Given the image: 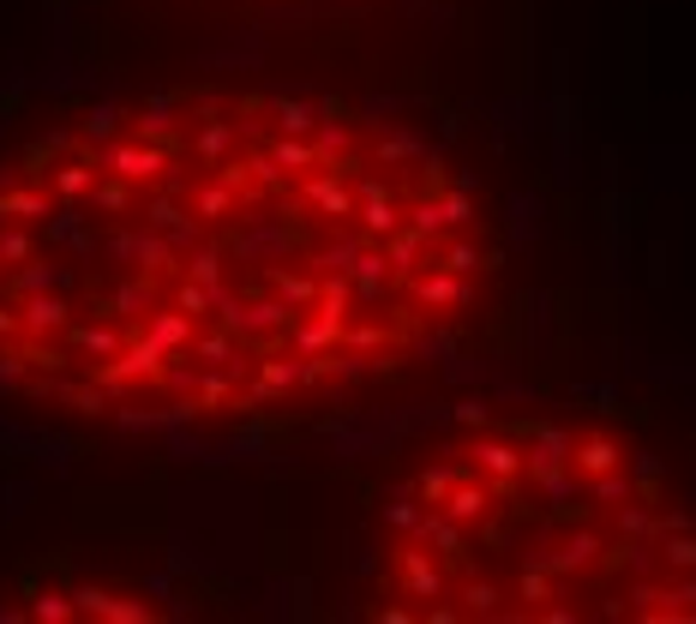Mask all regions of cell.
I'll return each mask as SVG.
<instances>
[{
    "label": "cell",
    "instance_id": "1",
    "mask_svg": "<svg viewBox=\"0 0 696 624\" xmlns=\"http://www.w3.org/2000/svg\"><path fill=\"white\" fill-rule=\"evenodd\" d=\"M91 162L102 174H121L132 187H151L169 174L174 162V144H157V139H109V144H91Z\"/></svg>",
    "mask_w": 696,
    "mask_h": 624
},
{
    "label": "cell",
    "instance_id": "2",
    "mask_svg": "<svg viewBox=\"0 0 696 624\" xmlns=\"http://www.w3.org/2000/svg\"><path fill=\"white\" fill-rule=\"evenodd\" d=\"M414 301H421L426 312H438V306H468L475 301V289H468V276L463 271H444V264H433V271H414Z\"/></svg>",
    "mask_w": 696,
    "mask_h": 624
},
{
    "label": "cell",
    "instance_id": "3",
    "mask_svg": "<svg viewBox=\"0 0 696 624\" xmlns=\"http://www.w3.org/2000/svg\"><path fill=\"white\" fill-rule=\"evenodd\" d=\"M72 601H79L84 618H109V624H144V618H151V606H144V601H121V594L102 588V583H79V588H72Z\"/></svg>",
    "mask_w": 696,
    "mask_h": 624
},
{
    "label": "cell",
    "instance_id": "4",
    "mask_svg": "<svg viewBox=\"0 0 696 624\" xmlns=\"http://www.w3.org/2000/svg\"><path fill=\"white\" fill-rule=\"evenodd\" d=\"M157 306V276H127V282H114L109 294L97 301V319H144V312Z\"/></svg>",
    "mask_w": 696,
    "mask_h": 624
},
{
    "label": "cell",
    "instance_id": "5",
    "mask_svg": "<svg viewBox=\"0 0 696 624\" xmlns=\"http://www.w3.org/2000/svg\"><path fill=\"white\" fill-rule=\"evenodd\" d=\"M301 199L313 204L319 217H331V222H349V217H361V192H349V187H343V174H336V169L313 174Z\"/></svg>",
    "mask_w": 696,
    "mask_h": 624
},
{
    "label": "cell",
    "instance_id": "6",
    "mask_svg": "<svg viewBox=\"0 0 696 624\" xmlns=\"http://www.w3.org/2000/svg\"><path fill=\"white\" fill-rule=\"evenodd\" d=\"M528 474H553V469H571V456H576V439L565 433V426H528Z\"/></svg>",
    "mask_w": 696,
    "mask_h": 624
},
{
    "label": "cell",
    "instance_id": "7",
    "mask_svg": "<svg viewBox=\"0 0 696 624\" xmlns=\"http://www.w3.org/2000/svg\"><path fill=\"white\" fill-rule=\"evenodd\" d=\"M19 319H24V336H67L72 324V306H67V294L54 289V294H31V301H19Z\"/></svg>",
    "mask_w": 696,
    "mask_h": 624
},
{
    "label": "cell",
    "instance_id": "8",
    "mask_svg": "<svg viewBox=\"0 0 696 624\" xmlns=\"http://www.w3.org/2000/svg\"><path fill=\"white\" fill-rule=\"evenodd\" d=\"M475 463H481V474L498 486V493H511L516 474H528V456L516 451L511 439H475Z\"/></svg>",
    "mask_w": 696,
    "mask_h": 624
},
{
    "label": "cell",
    "instance_id": "9",
    "mask_svg": "<svg viewBox=\"0 0 696 624\" xmlns=\"http://www.w3.org/2000/svg\"><path fill=\"white\" fill-rule=\"evenodd\" d=\"M132 264H139L144 276H174L181 271V252H174V241L162 229L144 222V229H132Z\"/></svg>",
    "mask_w": 696,
    "mask_h": 624
},
{
    "label": "cell",
    "instance_id": "10",
    "mask_svg": "<svg viewBox=\"0 0 696 624\" xmlns=\"http://www.w3.org/2000/svg\"><path fill=\"white\" fill-rule=\"evenodd\" d=\"M144 331H151L169 354H192V336H199L192 331V312H181V306H151L144 312Z\"/></svg>",
    "mask_w": 696,
    "mask_h": 624
},
{
    "label": "cell",
    "instance_id": "11",
    "mask_svg": "<svg viewBox=\"0 0 696 624\" xmlns=\"http://www.w3.org/2000/svg\"><path fill=\"white\" fill-rule=\"evenodd\" d=\"M67 343H72V354H79V361H109V354H121L127 331H114L109 319H91V324H72Z\"/></svg>",
    "mask_w": 696,
    "mask_h": 624
},
{
    "label": "cell",
    "instance_id": "12",
    "mask_svg": "<svg viewBox=\"0 0 696 624\" xmlns=\"http://www.w3.org/2000/svg\"><path fill=\"white\" fill-rule=\"evenodd\" d=\"M139 139H157V144H174V127H181V97H144V109H139Z\"/></svg>",
    "mask_w": 696,
    "mask_h": 624
},
{
    "label": "cell",
    "instance_id": "13",
    "mask_svg": "<svg viewBox=\"0 0 696 624\" xmlns=\"http://www.w3.org/2000/svg\"><path fill=\"white\" fill-rule=\"evenodd\" d=\"M97 181H102V169H97L91 157H61V162L49 169V187L61 192V199H91Z\"/></svg>",
    "mask_w": 696,
    "mask_h": 624
},
{
    "label": "cell",
    "instance_id": "14",
    "mask_svg": "<svg viewBox=\"0 0 696 624\" xmlns=\"http://www.w3.org/2000/svg\"><path fill=\"white\" fill-rule=\"evenodd\" d=\"M67 282H72L67 264H42V259H31V264H19V271H12V301H31V294H54V289H67Z\"/></svg>",
    "mask_w": 696,
    "mask_h": 624
},
{
    "label": "cell",
    "instance_id": "15",
    "mask_svg": "<svg viewBox=\"0 0 696 624\" xmlns=\"http://www.w3.org/2000/svg\"><path fill=\"white\" fill-rule=\"evenodd\" d=\"M396 229H403V204H396L391 192H366L361 199V234L366 241H391Z\"/></svg>",
    "mask_w": 696,
    "mask_h": 624
},
{
    "label": "cell",
    "instance_id": "16",
    "mask_svg": "<svg viewBox=\"0 0 696 624\" xmlns=\"http://www.w3.org/2000/svg\"><path fill=\"white\" fill-rule=\"evenodd\" d=\"M493 493H498V486H486V481H468V474H463V481L451 486V499H444L438 511H451L456 523H481V516L493 511Z\"/></svg>",
    "mask_w": 696,
    "mask_h": 624
},
{
    "label": "cell",
    "instance_id": "17",
    "mask_svg": "<svg viewBox=\"0 0 696 624\" xmlns=\"http://www.w3.org/2000/svg\"><path fill=\"white\" fill-rule=\"evenodd\" d=\"M606 553L601 546V534H588V529H576L558 553H541V564H553V576H565V571H583V564H595Z\"/></svg>",
    "mask_w": 696,
    "mask_h": 624
},
{
    "label": "cell",
    "instance_id": "18",
    "mask_svg": "<svg viewBox=\"0 0 696 624\" xmlns=\"http://www.w3.org/2000/svg\"><path fill=\"white\" fill-rule=\"evenodd\" d=\"M343 331H349L343 319H324V312H313L306 324H294V349H301V354H331V349H343Z\"/></svg>",
    "mask_w": 696,
    "mask_h": 624
},
{
    "label": "cell",
    "instance_id": "19",
    "mask_svg": "<svg viewBox=\"0 0 696 624\" xmlns=\"http://www.w3.org/2000/svg\"><path fill=\"white\" fill-rule=\"evenodd\" d=\"M49 192L42 187H12L0 192V222H49Z\"/></svg>",
    "mask_w": 696,
    "mask_h": 624
},
{
    "label": "cell",
    "instance_id": "20",
    "mask_svg": "<svg viewBox=\"0 0 696 624\" xmlns=\"http://www.w3.org/2000/svg\"><path fill=\"white\" fill-rule=\"evenodd\" d=\"M349 276H354V294H361V301H384V282H391L396 271H391V259H384V252H366V246H361V259L349 264Z\"/></svg>",
    "mask_w": 696,
    "mask_h": 624
},
{
    "label": "cell",
    "instance_id": "21",
    "mask_svg": "<svg viewBox=\"0 0 696 624\" xmlns=\"http://www.w3.org/2000/svg\"><path fill=\"white\" fill-rule=\"evenodd\" d=\"M229 144H234V121H211V114H204L199 132H192V151H199L204 169H222V162H229Z\"/></svg>",
    "mask_w": 696,
    "mask_h": 624
},
{
    "label": "cell",
    "instance_id": "22",
    "mask_svg": "<svg viewBox=\"0 0 696 624\" xmlns=\"http://www.w3.org/2000/svg\"><path fill=\"white\" fill-rule=\"evenodd\" d=\"M192 354H199V366H234L241 373V336L222 324V331H211V336H192ZM186 354V361H192Z\"/></svg>",
    "mask_w": 696,
    "mask_h": 624
},
{
    "label": "cell",
    "instance_id": "23",
    "mask_svg": "<svg viewBox=\"0 0 696 624\" xmlns=\"http://www.w3.org/2000/svg\"><path fill=\"white\" fill-rule=\"evenodd\" d=\"M618 463H625V451H618L613 439H576V456H571V469L583 474V481H595V474L618 469Z\"/></svg>",
    "mask_w": 696,
    "mask_h": 624
},
{
    "label": "cell",
    "instance_id": "24",
    "mask_svg": "<svg viewBox=\"0 0 696 624\" xmlns=\"http://www.w3.org/2000/svg\"><path fill=\"white\" fill-rule=\"evenodd\" d=\"M421 252H426V234L414 229V222H403V229L384 241V259H391L396 276H414V271H421Z\"/></svg>",
    "mask_w": 696,
    "mask_h": 624
},
{
    "label": "cell",
    "instance_id": "25",
    "mask_svg": "<svg viewBox=\"0 0 696 624\" xmlns=\"http://www.w3.org/2000/svg\"><path fill=\"white\" fill-rule=\"evenodd\" d=\"M403 583H408L414 601H444V576L426 553H403Z\"/></svg>",
    "mask_w": 696,
    "mask_h": 624
},
{
    "label": "cell",
    "instance_id": "26",
    "mask_svg": "<svg viewBox=\"0 0 696 624\" xmlns=\"http://www.w3.org/2000/svg\"><path fill=\"white\" fill-rule=\"evenodd\" d=\"M264 151L276 157V169H289V174H301V169H324V157H319V144H306V139H294V132H276Z\"/></svg>",
    "mask_w": 696,
    "mask_h": 624
},
{
    "label": "cell",
    "instance_id": "27",
    "mask_svg": "<svg viewBox=\"0 0 696 624\" xmlns=\"http://www.w3.org/2000/svg\"><path fill=\"white\" fill-rule=\"evenodd\" d=\"M84 234H91V229H84V199H67L61 211L49 217V229H42V241H49V246H79Z\"/></svg>",
    "mask_w": 696,
    "mask_h": 624
},
{
    "label": "cell",
    "instance_id": "28",
    "mask_svg": "<svg viewBox=\"0 0 696 624\" xmlns=\"http://www.w3.org/2000/svg\"><path fill=\"white\" fill-rule=\"evenodd\" d=\"M349 306H354V276L349 271H324L319 276V306L324 319H349Z\"/></svg>",
    "mask_w": 696,
    "mask_h": 624
},
{
    "label": "cell",
    "instance_id": "29",
    "mask_svg": "<svg viewBox=\"0 0 696 624\" xmlns=\"http://www.w3.org/2000/svg\"><path fill=\"white\" fill-rule=\"evenodd\" d=\"M271 114H276V132H294V139H306V132H319V102H294V97H276L271 102Z\"/></svg>",
    "mask_w": 696,
    "mask_h": 624
},
{
    "label": "cell",
    "instance_id": "30",
    "mask_svg": "<svg viewBox=\"0 0 696 624\" xmlns=\"http://www.w3.org/2000/svg\"><path fill=\"white\" fill-rule=\"evenodd\" d=\"M24 613L37 624H67V618H79V601H72V588H37Z\"/></svg>",
    "mask_w": 696,
    "mask_h": 624
},
{
    "label": "cell",
    "instance_id": "31",
    "mask_svg": "<svg viewBox=\"0 0 696 624\" xmlns=\"http://www.w3.org/2000/svg\"><path fill=\"white\" fill-rule=\"evenodd\" d=\"M234 199H241V192H234V187L216 174V181H211V187H199L186 204H192V211H199L204 222H222V217H234Z\"/></svg>",
    "mask_w": 696,
    "mask_h": 624
},
{
    "label": "cell",
    "instance_id": "32",
    "mask_svg": "<svg viewBox=\"0 0 696 624\" xmlns=\"http://www.w3.org/2000/svg\"><path fill=\"white\" fill-rule=\"evenodd\" d=\"M271 294H283L294 312L319 306V276H294V271H271Z\"/></svg>",
    "mask_w": 696,
    "mask_h": 624
},
{
    "label": "cell",
    "instance_id": "33",
    "mask_svg": "<svg viewBox=\"0 0 696 624\" xmlns=\"http://www.w3.org/2000/svg\"><path fill=\"white\" fill-rule=\"evenodd\" d=\"M516 594L528 601V613H541V606L553 601V564L528 558V564H523V576H516Z\"/></svg>",
    "mask_w": 696,
    "mask_h": 624
},
{
    "label": "cell",
    "instance_id": "34",
    "mask_svg": "<svg viewBox=\"0 0 696 624\" xmlns=\"http://www.w3.org/2000/svg\"><path fill=\"white\" fill-rule=\"evenodd\" d=\"M121 121H127V114L114 109V102H97V109L79 121V139H84V144H109L114 132H121Z\"/></svg>",
    "mask_w": 696,
    "mask_h": 624
},
{
    "label": "cell",
    "instance_id": "35",
    "mask_svg": "<svg viewBox=\"0 0 696 624\" xmlns=\"http://www.w3.org/2000/svg\"><path fill=\"white\" fill-rule=\"evenodd\" d=\"M37 259V241L19 229V222H0V264L7 271H19V264H31Z\"/></svg>",
    "mask_w": 696,
    "mask_h": 624
},
{
    "label": "cell",
    "instance_id": "36",
    "mask_svg": "<svg viewBox=\"0 0 696 624\" xmlns=\"http://www.w3.org/2000/svg\"><path fill=\"white\" fill-rule=\"evenodd\" d=\"M91 204H97V211H109V217H127L132 211V181H121V174H102L97 192H91Z\"/></svg>",
    "mask_w": 696,
    "mask_h": 624
},
{
    "label": "cell",
    "instance_id": "37",
    "mask_svg": "<svg viewBox=\"0 0 696 624\" xmlns=\"http://www.w3.org/2000/svg\"><path fill=\"white\" fill-rule=\"evenodd\" d=\"M186 211H192V204H181V192H157V199H144V222H151V229H162V234H169Z\"/></svg>",
    "mask_w": 696,
    "mask_h": 624
},
{
    "label": "cell",
    "instance_id": "38",
    "mask_svg": "<svg viewBox=\"0 0 696 624\" xmlns=\"http://www.w3.org/2000/svg\"><path fill=\"white\" fill-rule=\"evenodd\" d=\"M319 157H324V169H331V162H343L349 157V127H343V114H331V121H319Z\"/></svg>",
    "mask_w": 696,
    "mask_h": 624
},
{
    "label": "cell",
    "instance_id": "39",
    "mask_svg": "<svg viewBox=\"0 0 696 624\" xmlns=\"http://www.w3.org/2000/svg\"><path fill=\"white\" fill-rule=\"evenodd\" d=\"M174 306L192 312V319H199V312H216V289H211V282H199V276H181V289H174Z\"/></svg>",
    "mask_w": 696,
    "mask_h": 624
},
{
    "label": "cell",
    "instance_id": "40",
    "mask_svg": "<svg viewBox=\"0 0 696 624\" xmlns=\"http://www.w3.org/2000/svg\"><path fill=\"white\" fill-rule=\"evenodd\" d=\"M660 564H666V571H696V534H690V529L666 534V546H660Z\"/></svg>",
    "mask_w": 696,
    "mask_h": 624
},
{
    "label": "cell",
    "instance_id": "41",
    "mask_svg": "<svg viewBox=\"0 0 696 624\" xmlns=\"http://www.w3.org/2000/svg\"><path fill=\"white\" fill-rule=\"evenodd\" d=\"M433 264H444V271H463V276H475L486 259H481V246H475V241H451V246H438V259H433Z\"/></svg>",
    "mask_w": 696,
    "mask_h": 624
},
{
    "label": "cell",
    "instance_id": "42",
    "mask_svg": "<svg viewBox=\"0 0 696 624\" xmlns=\"http://www.w3.org/2000/svg\"><path fill=\"white\" fill-rule=\"evenodd\" d=\"M588 499H601V504H631L636 486H631L618 469H606V474H595V481H588Z\"/></svg>",
    "mask_w": 696,
    "mask_h": 624
},
{
    "label": "cell",
    "instance_id": "43",
    "mask_svg": "<svg viewBox=\"0 0 696 624\" xmlns=\"http://www.w3.org/2000/svg\"><path fill=\"white\" fill-rule=\"evenodd\" d=\"M456 481H463V469H426L421 481H414V493H421L426 504H444V499H451V486H456Z\"/></svg>",
    "mask_w": 696,
    "mask_h": 624
},
{
    "label": "cell",
    "instance_id": "44",
    "mask_svg": "<svg viewBox=\"0 0 696 624\" xmlns=\"http://www.w3.org/2000/svg\"><path fill=\"white\" fill-rule=\"evenodd\" d=\"M438 211H444V229H463V222L475 217V199H468V187L456 181L451 192H438Z\"/></svg>",
    "mask_w": 696,
    "mask_h": 624
},
{
    "label": "cell",
    "instance_id": "45",
    "mask_svg": "<svg viewBox=\"0 0 696 624\" xmlns=\"http://www.w3.org/2000/svg\"><path fill=\"white\" fill-rule=\"evenodd\" d=\"M24 361H31L37 373H61V366L72 361V354H67V349H54L49 336H31V343H24Z\"/></svg>",
    "mask_w": 696,
    "mask_h": 624
},
{
    "label": "cell",
    "instance_id": "46",
    "mask_svg": "<svg viewBox=\"0 0 696 624\" xmlns=\"http://www.w3.org/2000/svg\"><path fill=\"white\" fill-rule=\"evenodd\" d=\"M541 493L553 499V511H565V504H571L576 493H583V481H576L571 469H553V474H541Z\"/></svg>",
    "mask_w": 696,
    "mask_h": 624
},
{
    "label": "cell",
    "instance_id": "47",
    "mask_svg": "<svg viewBox=\"0 0 696 624\" xmlns=\"http://www.w3.org/2000/svg\"><path fill=\"white\" fill-rule=\"evenodd\" d=\"M618 534H625V541H648V534H660V523L643 504H618Z\"/></svg>",
    "mask_w": 696,
    "mask_h": 624
},
{
    "label": "cell",
    "instance_id": "48",
    "mask_svg": "<svg viewBox=\"0 0 696 624\" xmlns=\"http://www.w3.org/2000/svg\"><path fill=\"white\" fill-rule=\"evenodd\" d=\"M186 276H199V282H222V246H192V264H186Z\"/></svg>",
    "mask_w": 696,
    "mask_h": 624
},
{
    "label": "cell",
    "instance_id": "49",
    "mask_svg": "<svg viewBox=\"0 0 696 624\" xmlns=\"http://www.w3.org/2000/svg\"><path fill=\"white\" fill-rule=\"evenodd\" d=\"M174 361H181V354H174ZM174 361L162 366V379H157V384H169L174 396H199V373H204V366H174Z\"/></svg>",
    "mask_w": 696,
    "mask_h": 624
},
{
    "label": "cell",
    "instance_id": "50",
    "mask_svg": "<svg viewBox=\"0 0 696 624\" xmlns=\"http://www.w3.org/2000/svg\"><path fill=\"white\" fill-rule=\"evenodd\" d=\"M408 157H426L414 132H391V139H379V162H408Z\"/></svg>",
    "mask_w": 696,
    "mask_h": 624
},
{
    "label": "cell",
    "instance_id": "51",
    "mask_svg": "<svg viewBox=\"0 0 696 624\" xmlns=\"http://www.w3.org/2000/svg\"><path fill=\"white\" fill-rule=\"evenodd\" d=\"M463 613L493 618V613H498V588H493V583H468V588H463Z\"/></svg>",
    "mask_w": 696,
    "mask_h": 624
},
{
    "label": "cell",
    "instance_id": "52",
    "mask_svg": "<svg viewBox=\"0 0 696 624\" xmlns=\"http://www.w3.org/2000/svg\"><path fill=\"white\" fill-rule=\"evenodd\" d=\"M343 343L361 349V354H373V349L391 343V331H384V324H354V331H343Z\"/></svg>",
    "mask_w": 696,
    "mask_h": 624
},
{
    "label": "cell",
    "instance_id": "53",
    "mask_svg": "<svg viewBox=\"0 0 696 624\" xmlns=\"http://www.w3.org/2000/svg\"><path fill=\"white\" fill-rule=\"evenodd\" d=\"M31 373H37V366L24 361V349H19V354H0V391H19Z\"/></svg>",
    "mask_w": 696,
    "mask_h": 624
},
{
    "label": "cell",
    "instance_id": "54",
    "mask_svg": "<svg viewBox=\"0 0 696 624\" xmlns=\"http://www.w3.org/2000/svg\"><path fill=\"white\" fill-rule=\"evenodd\" d=\"M192 414H204V403H199V396H174V403H162L157 426H186Z\"/></svg>",
    "mask_w": 696,
    "mask_h": 624
},
{
    "label": "cell",
    "instance_id": "55",
    "mask_svg": "<svg viewBox=\"0 0 696 624\" xmlns=\"http://www.w3.org/2000/svg\"><path fill=\"white\" fill-rule=\"evenodd\" d=\"M408 222L426 234V241H433V234H444V211H438V199H421V204L408 211Z\"/></svg>",
    "mask_w": 696,
    "mask_h": 624
},
{
    "label": "cell",
    "instance_id": "56",
    "mask_svg": "<svg viewBox=\"0 0 696 624\" xmlns=\"http://www.w3.org/2000/svg\"><path fill=\"white\" fill-rule=\"evenodd\" d=\"M354 259H361V241H354V234H349V241H336V246H324V252H319V264H324V271H349Z\"/></svg>",
    "mask_w": 696,
    "mask_h": 624
},
{
    "label": "cell",
    "instance_id": "57",
    "mask_svg": "<svg viewBox=\"0 0 696 624\" xmlns=\"http://www.w3.org/2000/svg\"><path fill=\"white\" fill-rule=\"evenodd\" d=\"M421 516H426V511H414V504H408V493L384 504V523H391V529H421Z\"/></svg>",
    "mask_w": 696,
    "mask_h": 624
},
{
    "label": "cell",
    "instance_id": "58",
    "mask_svg": "<svg viewBox=\"0 0 696 624\" xmlns=\"http://www.w3.org/2000/svg\"><path fill=\"white\" fill-rule=\"evenodd\" d=\"M121 426H127V433H151L157 414H151V409H121Z\"/></svg>",
    "mask_w": 696,
    "mask_h": 624
},
{
    "label": "cell",
    "instance_id": "59",
    "mask_svg": "<svg viewBox=\"0 0 696 624\" xmlns=\"http://www.w3.org/2000/svg\"><path fill=\"white\" fill-rule=\"evenodd\" d=\"M636 474H643V499H655V481H660V463H655V456H636Z\"/></svg>",
    "mask_w": 696,
    "mask_h": 624
},
{
    "label": "cell",
    "instance_id": "60",
    "mask_svg": "<svg viewBox=\"0 0 696 624\" xmlns=\"http://www.w3.org/2000/svg\"><path fill=\"white\" fill-rule=\"evenodd\" d=\"M109 259H114V264H132V229H121V234L109 241Z\"/></svg>",
    "mask_w": 696,
    "mask_h": 624
},
{
    "label": "cell",
    "instance_id": "61",
    "mask_svg": "<svg viewBox=\"0 0 696 624\" xmlns=\"http://www.w3.org/2000/svg\"><path fill=\"white\" fill-rule=\"evenodd\" d=\"M456 421H463V426H486V403H456Z\"/></svg>",
    "mask_w": 696,
    "mask_h": 624
},
{
    "label": "cell",
    "instance_id": "62",
    "mask_svg": "<svg viewBox=\"0 0 696 624\" xmlns=\"http://www.w3.org/2000/svg\"><path fill=\"white\" fill-rule=\"evenodd\" d=\"M426 618H433V624H456V618H463V606H426Z\"/></svg>",
    "mask_w": 696,
    "mask_h": 624
},
{
    "label": "cell",
    "instance_id": "63",
    "mask_svg": "<svg viewBox=\"0 0 696 624\" xmlns=\"http://www.w3.org/2000/svg\"><path fill=\"white\" fill-rule=\"evenodd\" d=\"M0 294H12V271H7V264H0Z\"/></svg>",
    "mask_w": 696,
    "mask_h": 624
}]
</instances>
